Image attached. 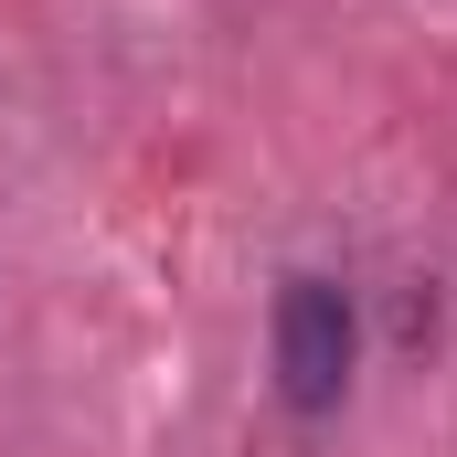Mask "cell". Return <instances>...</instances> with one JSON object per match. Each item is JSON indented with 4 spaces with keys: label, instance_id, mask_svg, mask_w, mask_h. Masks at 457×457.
<instances>
[{
    "label": "cell",
    "instance_id": "6da1fadb",
    "mask_svg": "<svg viewBox=\"0 0 457 457\" xmlns=\"http://www.w3.org/2000/svg\"><path fill=\"white\" fill-rule=\"evenodd\" d=\"M266 351H277V404H287V415H330L351 394V351H361L351 287L287 277V287H277V320H266Z\"/></svg>",
    "mask_w": 457,
    "mask_h": 457
}]
</instances>
